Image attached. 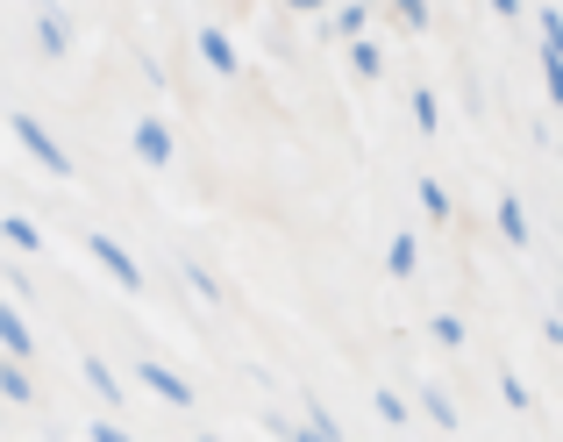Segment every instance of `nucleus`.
<instances>
[{
    "mask_svg": "<svg viewBox=\"0 0 563 442\" xmlns=\"http://www.w3.org/2000/svg\"><path fill=\"white\" fill-rule=\"evenodd\" d=\"M8 122H14V143H22V151H29V157H36V165H43V172H51V179H65V172H71V157H65V143H57V136H51V129H43V122H36V114H8Z\"/></svg>",
    "mask_w": 563,
    "mask_h": 442,
    "instance_id": "1",
    "label": "nucleus"
},
{
    "mask_svg": "<svg viewBox=\"0 0 563 442\" xmlns=\"http://www.w3.org/2000/svg\"><path fill=\"white\" fill-rule=\"evenodd\" d=\"M86 250H93V257H100V264H108V272H114V286H122V292H136V286H143V264L129 257V250L114 243L108 229H86Z\"/></svg>",
    "mask_w": 563,
    "mask_h": 442,
    "instance_id": "2",
    "label": "nucleus"
},
{
    "mask_svg": "<svg viewBox=\"0 0 563 442\" xmlns=\"http://www.w3.org/2000/svg\"><path fill=\"white\" fill-rule=\"evenodd\" d=\"M129 143H136V157H143L151 172H165V165H172V129L157 122V114H143V122H136V136H129Z\"/></svg>",
    "mask_w": 563,
    "mask_h": 442,
    "instance_id": "3",
    "label": "nucleus"
},
{
    "mask_svg": "<svg viewBox=\"0 0 563 442\" xmlns=\"http://www.w3.org/2000/svg\"><path fill=\"white\" fill-rule=\"evenodd\" d=\"M136 378H143V386H151V393H157L165 407H192V386H186L179 372H165L157 357H143V364H136Z\"/></svg>",
    "mask_w": 563,
    "mask_h": 442,
    "instance_id": "4",
    "label": "nucleus"
},
{
    "mask_svg": "<svg viewBox=\"0 0 563 442\" xmlns=\"http://www.w3.org/2000/svg\"><path fill=\"white\" fill-rule=\"evenodd\" d=\"M0 350H8V364H29V357H36V335H29L22 307H8V300H0Z\"/></svg>",
    "mask_w": 563,
    "mask_h": 442,
    "instance_id": "5",
    "label": "nucleus"
},
{
    "mask_svg": "<svg viewBox=\"0 0 563 442\" xmlns=\"http://www.w3.org/2000/svg\"><path fill=\"white\" fill-rule=\"evenodd\" d=\"M200 57H207V65H214V71H221V79H229V71H235V65H243V57H235V43H229V36H221V29H200Z\"/></svg>",
    "mask_w": 563,
    "mask_h": 442,
    "instance_id": "6",
    "label": "nucleus"
},
{
    "mask_svg": "<svg viewBox=\"0 0 563 442\" xmlns=\"http://www.w3.org/2000/svg\"><path fill=\"white\" fill-rule=\"evenodd\" d=\"M36 43H43L51 57H65V51H71V22H65V14H51V8H43V14H36Z\"/></svg>",
    "mask_w": 563,
    "mask_h": 442,
    "instance_id": "7",
    "label": "nucleus"
},
{
    "mask_svg": "<svg viewBox=\"0 0 563 442\" xmlns=\"http://www.w3.org/2000/svg\"><path fill=\"white\" fill-rule=\"evenodd\" d=\"M79 372H86V386H93V393H100V400H108V407H114V400H122V378H114V372H108V357H86V364H79Z\"/></svg>",
    "mask_w": 563,
    "mask_h": 442,
    "instance_id": "8",
    "label": "nucleus"
},
{
    "mask_svg": "<svg viewBox=\"0 0 563 442\" xmlns=\"http://www.w3.org/2000/svg\"><path fill=\"white\" fill-rule=\"evenodd\" d=\"M0 400H14V407H29V400H36V386H29V372H22V364H0Z\"/></svg>",
    "mask_w": 563,
    "mask_h": 442,
    "instance_id": "9",
    "label": "nucleus"
},
{
    "mask_svg": "<svg viewBox=\"0 0 563 442\" xmlns=\"http://www.w3.org/2000/svg\"><path fill=\"white\" fill-rule=\"evenodd\" d=\"M385 264H393V278H413V264H421V250H413V235H407V229L393 235V250H385Z\"/></svg>",
    "mask_w": 563,
    "mask_h": 442,
    "instance_id": "10",
    "label": "nucleus"
},
{
    "mask_svg": "<svg viewBox=\"0 0 563 442\" xmlns=\"http://www.w3.org/2000/svg\"><path fill=\"white\" fill-rule=\"evenodd\" d=\"M499 235H507V243H528V208H521V200H499Z\"/></svg>",
    "mask_w": 563,
    "mask_h": 442,
    "instance_id": "11",
    "label": "nucleus"
},
{
    "mask_svg": "<svg viewBox=\"0 0 563 442\" xmlns=\"http://www.w3.org/2000/svg\"><path fill=\"white\" fill-rule=\"evenodd\" d=\"M350 65H357V79H378V71H385V51L364 36V43H350Z\"/></svg>",
    "mask_w": 563,
    "mask_h": 442,
    "instance_id": "12",
    "label": "nucleus"
},
{
    "mask_svg": "<svg viewBox=\"0 0 563 442\" xmlns=\"http://www.w3.org/2000/svg\"><path fill=\"white\" fill-rule=\"evenodd\" d=\"M0 235H8L14 250H43V229H36V221H22V214H8V221H0Z\"/></svg>",
    "mask_w": 563,
    "mask_h": 442,
    "instance_id": "13",
    "label": "nucleus"
},
{
    "mask_svg": "<svg viewBox=\"0 0 563 442\" xmlns=\"http://www.w3.org/2000/svg\"><path fill=\"white\" fill-rule=\"evenodd\" d=\"M335 29H343L350 43H364V29H372V8H335Z\"/></svg>",
    "mask_w": 563,
    "mask_h": 442,
    "instance_id": "14",
    "label": "nucleus"
},
{
    "mask_svg": "<svg viewBox=\"0 0 563 442\" xmlns=\"http://www.w3.org/2000/svg\"><path fill=\"white\" fill-rule=\"evenodd\" d=\"M413 122H421L428 136H435V129H442V108H435V93H428V86H421V93H413Z\"/></svg>",
    "mask_w": 563,
    "mask_h": 442,
    "instance_id": "15",
    "label": "nucleus"
},
{
    "mask_svg": "<svg viewBox=\"0 0 563 442\" xmlns=\"http://www.w3.org/2000/svg\"><path fill=\"white\" fill-rule=\"evenodd\" d=\"M421 208H428V221H450V194L435 179H421Z\"/></svg>",
    "mask_w": 563,
    "mask_h": 442,
    "instance_id": "16",
    "label": "nucleus"
},
{
    "mask_svg": "<svg viewBox=\"0 0 563 442\" xmlns=\"http://www.w3.org/2000/svg\"><path fill=\"white\" fill-rule=\"evenodd\" d=\"M272 429H278V442H321L307 421H278V415H272Z\"/></svg>",
    "mask_w": 563,
    "mask_h": 442,
    "instance_id": "17",
    "label": "nucleus"
},
{
    "mask_svg": "<svg viewBox=\"0 0 563 442\" xmlns=\"http://www.w3.org/2000/svg\"><path fill=\"white\" fill-rule=\"evenodd\" d=\"M186 286H192V292H200V300H221V286H214V278H207V272H200V264H186Z\"/></svg>",
    "mask_w": 563,
    "mask_h": 442,
    "instance_id": "18",
    "label": "nucleus"
},
{
    "mask_svg": "<svg viewBox=\"0 0 563 442\" xmlns=\"http://www.w3.org/2000/svg\"><path fill=\"white\" fill-rule=\"evenodd\" d=\"M542 79H550V93H563V51H542Z\"/></svg>",
    "mask_w": 563,
    "mask_h": 442,
    "instance_id": "19",
    "label": "nucleus"
},
{
    "mask_svg": "<svg viewBox=\"0 0 563 442\" xmlns=\"http://www.w3.org/2000/svg\"><path fill=\"white\" fill-rule=\"evenodd\" d=\"M435 343H450V350H456V343H464V321L442 314V321H435Z\"/></svg>",
    "mask_w": 563,
    "mask_h": 442,
    "instance_id": "20",
    "label": "nucleus"
},
{
    "mask_svg": "<svg viewBox=\"0 0 563 442\" xmlns=\"http://www.w3.org/2000/svg\"><path fill=\"white\" fill-rule=\"evenodd\" d=\"M93 442H136L129 429H114V421H93Z\"/></svg>",
    "mask_w": 563,
    "mask_h": 442,
    "instance_id": "21",
    "label": "nucleus"
}]
</instances>
